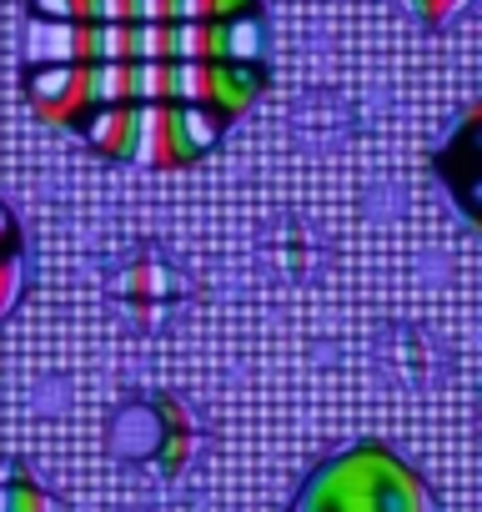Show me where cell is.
<instances>
[{
	"label": "cell",
	"mask_w": 482,
	"mask_h": 512,
	"mask_svg": "<svg viewBox=\"0 0 482 512\" xmlns=\"http://www.w3.org/2000/svg\"><path fill=\"white\" fill-rule=\"evenodd\" d=\"M126 61H252L267 66V21H146L66 26L26 21V66H126Z\"/></svg>",
	"instance_id": "obj_2"
},
{
	"label": "cell",
	"mask_w": 482,
	"mask_h": 512,
	"mask_svg": "<svg viewBox=\"0 0 482 512\" xmlns=\"http://www.w3.org/2000/svg\"><path fill=\"white\" fill-rule=\"evenodd\" d=\"M407 6L417 11V21H422V26H432V31H437V26H447V21L467 6V0H407Z\"/></svg>",
	"instance_id": "obj_8"
},
{
	"label": "cell",
	"mask_w": 482,
	"mask_h": 512,
	"mask_svg": "<svg viewBox=\"0 0 482 512\" xmlns=\"http://www.w3.org/2000/svg\"><path fill=\"white\" fill-rule=\"evenodd\" d=\"M297 512H437V502L412 462L382 442H357L307 477Z\"/></svg>",
	"instance_id": "obj_4"
},
{
	"label": "cell",
	"mask_w": 482,
	"mask_h": 512,
	"mask_svg": "<svg viewBox=\"0 0 482 512\" xmlns=\"http://www.w3.org/2000/svg\"><path fill=\"white\" fill-rule=\"evenodd\" d=\"M26 101L51 126H76L116 106H201L226 126L267 91L252 61H126V66H26Z\"/></svg>",
	"instance_id": "obj_1"
},
{
	"label": "cell",
	"mask_w": 482,
	"mask_h": 512,
	"mask_svg": "<svg viewBox=\"0 0 482 512\" xmlns=\"http://www.w3.org/2000/svg\"><path fill=\"white\" fill-rule=\"evenodd\" d=\"M21 282H26V256H21V226L16 216L0 206V322L11 317V307L21 302Z\"/></svg>",
	"instance_id": "obj_6"
},
{
	"label": "cell",
	"mask_w": 482,
	"mask_h": 512,
	"mask_svg": "<svg viewBox=\"0 0 482 512\" xmlns=\"http://www.w3.org/2000/svg\"><path fill=\"white\" fill-rule=\"evenodd\" d=\"M71 131L111 161L146 171H186L226 136V121L201 106H116L76 121Z\"/></svg>",
	"instance_id": "obj_3"
},
{
	"label": "cell",
	"mask_w": 482,
	"mask_h": 512,
	"mask_svg": "<svg viewBox=\"0 0 482 512\" xmlns=\"http://www.w3.org/2000/svg\"><path fill=\"white\" fill-rule=\"evenodd\" d=\"M0 512H56V502L26 472H11V477H0Z\"/></svg>",
	"instance_id": "obj_7"
},
{
	"label": "cell",
	"mask_w": 482,
	"mask_h": 512,
	"mask_svg": "<svg viewBox=\"0 0 482 512\" xmlns=\"http://www.w3.org/2000/svg\"><path fill=\"white\" fill-rule=\"evenodd\" d=\"M262 0H26V21L146 26V21H247Z\"/></svg>",
	"instance_id": "obj_5"
}]
</instances>
